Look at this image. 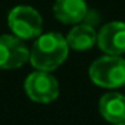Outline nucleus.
I'll return each mask as SVG.
<instances>
[{"label":"nucleus","instance_id":"f257e3e1","mask_svg":"<svg viewBox=\"0 0 125 125\" xmlns=\"http://www.w3.org/2000/svg\"><path fill=\"white\" fill-rule=\"evenodd\" d=\"M68 50V44L61 33H41L29 51V61L36 70L52 71L65 61Z\"/></svg>","mask_w":125,"mask_h":125},{"label":"nucleus","instance_id":"f03ea898","mask_svg":"<svg viewBox=\"0 0 125 125\" xmlns=\"http://www.w3.org/2000/svg\"><path fill=\"white\" fill-rule=\"evenodd\" d=\"M89 76L100 87L115 89L125 86V60L119 55L105 54L90 64Z\"/></svg>","mask_w":125,"mask_h":125},{"label":"nucleus","instance_id":"7ed1b4c3","mask_svg":"<svg viewBox=\"0 0 125 125\" xmlns=\"http://www.w3.org/2000/svg\"><path fill=\"white\" fill-rule=\"evenodd\" d=\"M12 33L21 39H33L42 33V18L36 9L26 4L13 7L7 16Z\"/></svg>","mask_w":125,"mask_h":125},{"label":"nucleus","instance_id":"20e7f679","mask_svg":"<svg viewBox=\"0 0 125 125\" xmlns=\"http://www.w3.org/2000/svg\"><path fill=\"white\" fill-rule=\"evenodd\" d=\"M25 92L36 103H51L60 93V84L50 71L36 70L25 79Z\"/></svg>","mask_w":125,"mask_h":125},{"label":"nucleus","instance_id":"39448f33","mask_svg":"<svg viewBox=\"0 0 125 125\" xmlns=\"http://www.w3.org/2000/svg\"><path fill=\"white\" fill-rule=\"evenodd\" d=\"M29 61V50L15 35H0V68L15 70Z\"/></svg>","mask_w":125,"mask_h":125},{"label":"nucleus","instance_id":"423d86ee","mask_svg":"<svg viewBox=\"0 0 125 125\" xmlns=\"http://www.w3.org/2000/svg\"><path fill=\"white\" fill-rule=\"evenodd\" d=\"M97 47L108 55H121L125 52V22L114 21L97 32Z\"/></svg>","mask_w":125,"mask_h":125},{"label":"nucleus","instance_id":"0eeeda50","mask_svg":"<svg viewBox=\"0 0 125 125\" xmlns=\"http://www.w3.org/2000/svg\"><path fill=\"white\" fill-rule=\"evenodd\" d=\"M52 12L55 19L64 25L82 23L89 13L84 0H55L52 4Z\"/></svg>","mask_w":125,"mask_h":125},{"label":"nucleus","instance_id":"6e6552de","mask_svg":"<svg viewBox=\"0 0 125 125\" xmlns=\"http://www.w3.org/2000/svg\"><path fill=\"white\" fill-rule=\"evenodd\" d=\"M99 112L111 124L125 122V94L109 92L99 99Z\"/></svg>","mask_w":125,"mask_h":125},{"label":"nucleus","instance_id":"1a4fd4ad","mask_svg":"<svg viewBox=\"0 0 125 125\" xmlns=\"http://www.w3.org/2000/svg\"><path fill=\"white\" fill-rule=\"evenodd\" d=\"M65 41L68 44V48H73L76 51H86L96 44L97 32L89 23H77L68 32Z\"/></svg>","mask_w":125,"mask_h":125},{"label":"nucleus","instance_id":"9d476101","mask_svg":"<svg viewBox=\"0 0 125 125\" xmlns=\"http://www.w3.org/2000/svg\"><path fill=\"white\" fill-rule=\"evenodd\" d=\"M112 125H125V122H119V124H112Z\"/></svg>","mask_w":125,"mask_h":125}]
</instances>
